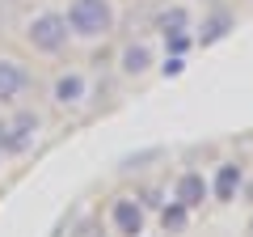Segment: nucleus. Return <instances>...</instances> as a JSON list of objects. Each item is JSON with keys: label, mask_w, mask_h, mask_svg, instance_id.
<instances>
[{"label": "nucleus", "mask_w": 253, "mask_h": 237, "mask_svg": "<svg viewBox=\"0 0 253 237\" xmlns=\"http://www.w3.org/2000/svg\"><path fill=\"white\" fill-rule=\"evenodd\" d=\"M63 17L76 38H106L114 30V4L110 0H68Z\"/></svg>", "instance_id": "1"}, {"label": "nucleus", "mask_w": 253, "mask_h": 237, "mask_svg": "<svg viewBox=\"0 0 253 237\" xmlns=\"http://www.w3.org/2000/svg\"><path fill=\"white\" fill-rule=\"evenodd\" d=\"M165 76H177L181 72V55H169V59H165V68H161Z\"/></svg>", "instance_id": "14"}, {"label": "nucleus", "mask_w": 253, "mask_h": 237, "mask_svg": "<svg viewBox=\"0 0 253 237\" xmlns=\"http://www.w3.org/2000/svg\"><path fill=\"white\" fill-rule=\"evenodd\" d=\"M38 115L34 110H21V115H13L9 123H4V153H26L30 144H34V136H38Z\"/></svg>", "instance_id": "3"}, {"label": "nucleus", "mask_w": 253, "mask_h": 237, "mask_svg": "<svg viewBox=\"0 0 253 237\" xmlns=\"http://www.w3.org/2000/svg\"><path fill=\"white\" fill-rule=\"evenodd\" d=\"M26 89H30V68L21 59L0 55V102H17Z\"/></svg>", "instance_id": "4"}, {"label": "nucleus", "mask_w": 253, "mask_h": 237, "mask_svg": "<svg viewBox=\"0 0 253 237\" xmlns=\"http://www.w3.org/2000/svg\"><path fill=\"white\" fill-rule=\"evenodd\" d=\"M207 178H203V174H181L177 178V191H173V199L177 203H186V208H199L203 199H207Z\"/></svg>", "instance_id": "7"}, {"label": "nucleus", "mask_w": 253, "mask_h": 237, "mask_svg": "<svg viewBox=\"0 0 253 237\" xmlns=\"http://www.w3.org/2000/svg\"><path fill=\"white\" fill-rule=\"evenodd\" d=\"M84 93H89V81H84L81 72H63L59 81H55L51 98H55V106H81Z\"/></svg>", "instance_id": "6"}, {"label": "nucleus", "mask_w": 253, "mask_h": 237, "mask_svg": "<svg viewBox=\"0 0 253 237\" xmlns=\"http://www.w3.org/2000/svg\"><path fill=\"white\" fill-rule=\"evenodd\" d=\"M0 153H4V123H0Z\"/></svg>", "instance_id": "15"}, {"label": "nucleus", "mask_w": 253, "mask_h": 237, "mask_svg": "<svg viewBox=\"0 0 253 237\" xmlns=\"http://www.w3.org/2000/svg\"><path fill=\"white\" fill-rule=\"evenodd\" d=\"M165 47H169L173 55H181V51L190 47V34H165Z\"/></svg>", "instance_id": "13"}, {"label": "nucleus", "mask_w": 253, "mask_h": 237, "mask_svg": "<svg viewBox=\"0 0 253 237\" xmlns=\"http://www.w3.org/2000/svg\"><path fill=\"white\" fill-rule=\"evenodd\" d=\"M241 186V165H219L215 174V199H232Z\"/></svg>", "instance_id": "11"}, {"label": "nucleus", "mask_w": 253, "mask_h": 237, "mask_svg": "<svg viewBox=\"0 0 253 237\" xmlns=\"http://www.w3.org/2000/svg\"><path fill=\"white\" fill-rule=\"evenodd\" d=\"M232 26H236V21H232V13H224V9H219V13H211V17L203 21V30H199V43H203V47L219 43V38H224Z\"/></svg>", "instance_id": "8"}, {"label": "nucleus", "mask_w": 253, "mask_h": 237, "mask_svg": "<svg viewBox=\"0 0 253 237\" xmlns=\"http://www.w3.org/2000/svg\"><path fill=\"white\" fill-rule=\"evenodd\" d=\"M68 38H72L68 17H63V13H55V9L34 13V17L26 21V43L34 47V51H42V55H59L63 47H68Z\"/></svg>", "instance_id": "2"}, {"label": "nucleus", "mask_w": 253, "mask_h": 237, "mask_svg": "<svg viewBox=\"0 0 253 237\" xmlns=\"http://www.w3.org/2000/svg\"><path fill=\"white\" fill-rule=\"evenodd\" d=\"M156 30L165 34H186L190 30V13L181 9V4H169V9H161V17H156Z\"/></svg>", "instance_id": "9"}, {"label": "nucleus", "mask_w": 253, "mask_h": 237, "mask_svg": "<svg viewBox=\"0 0 253 237\" xmlns=\"http://www.w3.org/2000/svg\"><path fill=\"white\" fill-rule=\"evenodd\" d=\"M148 68H152V51H148L144 43H131V47L123 51V72H126V76H144Z\"/></svg>", "instance_id": "10"}, {"label": "nucleus", "mask_w": 253, "mask_h": 237, "mask_svg": "<svg viewBox=\"0 0 253 237\" xmlns=\"http://www.w3.org/2000/svg\"><path fill=\"white\" fill-rule=\"evenodd\" d=\"M110 220H114V229L123 237H139L144 233V208H139L135 199H118L114 208H110Z\"/></svg>", "instance_id": "5"}, {"label": "nucleus", "mask_w": 253, "mask_h": 237, "mask_svg": "<svg viewBox=\"0 0 253 237\" xmlns=\"http://www.w3.org/2000/svg\"><path fill=\"white\" fill-rule=\"evenodd\" d=\"M186 220H190V208H186V203H177V199L161 212V225L169 229V233H181V229H186Z\"/></svg>", "instance_id": "12"}]
</instances>
